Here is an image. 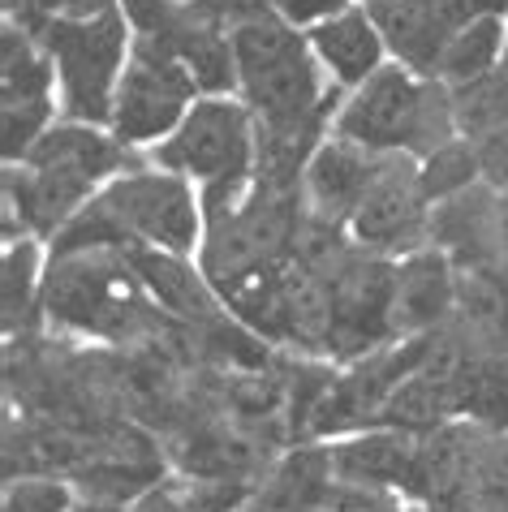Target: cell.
<instances>
[{
  "instance_id": "6da1fadb",
  "label": "cell",
  "mask_w": 508,
  "mask_h": 512,
  "mask_svg": "<svg viewBox=\"0 0 508 512\" xmlns=\"http://www.w3.org/2000/svg\"><path fill=\"white\" fill-rule=\"evenodd\" d=\"M328 134L349 138L379 155H414V160H422L427 151L457 138L453 91L440 78H422L401 61H388L375 78L345 91Z\"/></svg>"
},
{
  "instance_id": "7a4b0ae2",
  "label": "cell",
  "mask_w": 508,
  "mask_h": 512,
  "mask_svg": "<svg viewBox=\"0 0 508 512\" xmlns=\"http://www.w3.org/2000/svg\"><path fill=\"white\" fill-rule=\"evenodd\" d=\"M151 164L190 177L203 190V211L242 203L259 173V121L242 95H199L186 121L151 147Z\"/></svg>"
},
{
  "instance_id": "3957f363",
  "label": "cell",
  "mask_w": 508,
  "mask_h": 512,
  "mask_svg": "<svg viewBox=\"0 0 508 512\" xmlns=\"http://www.w3.org/2000/svg\"><path fill=\"white\" fill-rule=\"evenodd\" d=\"M18 26H26L52 56L61 121L108 125L112 95H117V82L134 48V31L125 22V13L112 5L87 13V18H31Z\"/></svg>"
},
{
  "instance_id": "277c9868",
  "label": "cell",
  "mask_w": 508,
  "mask_h": 512,
  "mask_svg": "<svg viewBox=\"0 0 508 512\" xmlns=\"http://www.w3.org/2000/svg\"><path fill=\"white\" fill-rule=\"evenodd\" d=\"M147 284L138 280L130 250L48 254L44 315L87 336H130L147 323Z\"/></svg>"
},
{
  "instance_id": "5b68a950",
  "label": "cell",
  "mask_w": 508,
  "mask_h": 512,
  "mask_svg": "<svg viewBox=\"0 0 508 512\" xmlns=\"http://www.w3.org/2000/svg\"><path fill=\"white\" fill-rule=\"evenodd\" d=\"M100 207L117 220V229L134 246L168 250V254H194L207 241V211H203V190L190 177L168 173L160 164H134L130 173L112 177L108 186L95 194Z\"/></svg>"
},
{
  "instance_id": "8992f818",
  "label": "cell",
  "mask_w": 508,
  "mask_h": 512,
  "mask_svg": "<svg viewBox=\"0 0 508 512\" xmlns=\"http://www.w3.org/2000/svg\"><path fill=\"white\" fill-rule=\"evenodd\" d=\"M199 99L190 69L181 65V56L160 44L151 35H134L130 61L112 95L108 130L130 151H151L186 121V112Z\"/></svg>"
},
{
  "instance_id": "52a82bcc",
  "label": "cell",
  "mask_w": 508,
  "mask_h": 512,
  "mask_svg": "<svg viewBox=\"0 0 508 512\" xmlns=\"http://www.w3.org/2000/svg\"><path fill=\"white\" fill-rule=\"evenodd\" d=\"M371 18L384 31L392 61L435 78L440 56L465 22L508 18V0H371Z\"/></svg>"
},
{
  "instance_id": "ba28073f",
  "label": "cell",
  "mask_w": 508,
  "mask_h": 512,
  "mask_svg": "<svg viewBox=\"0 0 508 512\" xmlns=\"http://www.w3.org/2000/svg\"><path fill=\"white\" fill-rule=\"evenodd\" d=\"M349 237L375 254H409L431 237V203L418 186L414 155H388L375 186L349 220Z\"/></svg>"
},
{
  "instance_id": "9c48e42d",
  "label": "cell",
  "mask_w": 508,
  "mask_h": 512,
  "mask_svg": "<svg viewBox=\"0 0 508 512\" xmlns=\"http://www.w3.org/2000/svg\"><path fill=\"white\" fill-rule=\"evenodd\" d=\"M384 160L388 155L366 151L358 142L328 134L306 155V168H302V198H306L310 216L349 229V220H354V211L362 207L366 190L375 186Z\"/></svg>"
},
{
  "instance_id": "30bf717a",
  "label": "cell",
  "mask_w": 508,
  "mask_h": 512,
  "mask_svg": "<svg viewBox=\"0 0 508 512\" xmlns=\"http://www.w3.org/2000/svg\"><path fill=\"white\" fill-rule=\"evenodd\" d=\"M306 39H310V52H315V61L323 65V74H328V82L336 91L362 87L366 78H375L379 69L392 61L384 31L375 26L371 9H366L362 0L341 9L336 18L310 26Z\"/></svg>"
},
{
  "instance_id": "8fae6325",
  "label": "cell",
  "mask_w": 508,
  "mask_h": 512,
  "mask_svg": "<svg viewBox=\"0 0 508 512\" xmlns=\"http://www.w3.org/2000/svg\"><path fill=\"white\" fill-rule=\"evenodd\" d=\"M457 306V276L444 250H409L401 254L392 276V332L397 336H427L431 327L448 319Z\"/></svg>"
},
{
  "instance_id": "7c38bea8",
  "label": "cell",
  "mask_w": 508,
  "mask_h": 512,
  "mask_svg": "<svg viewBox=\"0 0 508 512\" xmlns=\"http://www.w3.org/2000/svg\"><path fill=\"white\" fill-rule=\"evenodd\" d=\"M332 469L354 487H401L414 482L418 448L405 431H371L332 448Z\"/></svg>"
},
{
  "instance_id": "4fadbf2b",
  "label": "cell",
  "mask_w": 508,
  "mask_h": 512,
  "mask_svg": "<svg viewBox=\"0 0 508 512\" xmlns=\"http://www.w3.org/2000/svg\"><path fill=\"white\" fill-rule=\"evenodd\" d=\"M130 263L138 280L147 284L151 302H160L164 310H173V315H186V319H207L211 310H216V302H211L207 284L194 267V259H186V254H168V250H151V246H134L130 250Z\"/></svg>"
},
{
  "instance_id": "5bb4252c",
  "label": "cell",
  "mask_w": 508,
  "mask_h": 512,
  "mask_svg": "<svg viewBox=\"0 0 508 512\" xmlns=\"http://www.w3.org/2000/svg\"><path fill=\"white\" fill-rule=\"evenodd\" d=\"M0 48H5L0 56V104H56V65L44 44L26 26L5 18Z\"/></svg>"
},
{
  "instance_id": "9a60e30c",
  "label": "cell",
  "mask_w": 508,
  "mask_h": 512,
  "mask_svg": "<svg viewBox=\"0 0 508 512\" xmlns=\"http://www.w3.org/2000/svg\"><path fill=\"white\" fill-rule=\"evenodd\" d=\"M504 56H508V18H474L448 39L435 78L444 87H465V82L500 69Z\"/></svg>"
},
{
  "instance_id": "2e32d148",
  "label": "cell",
  "mask_w": 508,
  "mask_h": 512,
  "mask_svg": "<svg viewBox=\"0 0 508 512\" xmlns=\"http://www.w3.org/2000/svg\"><path fill=\"white\" fill-rule=\"evenodd\" d=\"M44 237H13L5 241V332L18 336L35 310H44V276L48 250Z\"/></svg>"
},
{
  "instance_id": "e0dca14e",
  "label": "cell",
  "mask_w": 508,
  "mask_h": 512,
  "mask_svg": "<svg viewBox=\"0 0 508 512\" xmlns=\"http://www.w3.org/2000/svg\"><path fill=\"white\" fill-rule=\"evenodd\" d=\"M448 91H453V121L461 138H487L496 130H508V61Z\"/></svg>"
},
{
  "instance_id": "ac0fdd59",
  "label": "cell",
  "mask_w": 508,
  "mask_h": 512,
  "mask_svg": "<svg viewBox=\"0 0 508 512\" xmlns=\"http://www.w3.org/2000/svg\"><path fill=\"white\" fill-rule=\"evenodd\" d=\"M478 177H483L478 147H474V138H461V134L448 138L444 147H435L418 160V186H422V194H427L431 207H440V203H448V198L474 190Z\"/></svg>"
},
{
  "instance_id": "d6986e66",
  "label": "cell",
  "mask_w": 508,
  "mask_h": 512,
  "mask_svg": "<svg viewBox=\"0 0 508 512\" xmlns=\"http://www.w3.org/2000/svg\"><path fill=\"white\" fill-rule=\"evenodd\" d=\"M74 504L61 478H13L5 487V512H74Z\"/></svg>"
},
{
  "instance_id": "ffe728a7",
  "label": "cell",
  "mask_w": 508,
  "mask_h": 512,
  "mask_svg": "<svg viewBox=\"0 0 508 512\" xmlns=\"http://www.w3.org/2000/svg\"><path fill=\"white\" fill-rule=\"evenodd\" d=\"M272 5L276 18H285L289 26H298V31H310V26L336 18L341 9L358 5V0H267Z\"/></svg>"
},
{
  "instance_id": "44dd1931",
  "label": "cell",
  "mask_w": 508,
  "mask_h": 512,
  "mask_svg": "<svg viewBox=\"0 0 508 512\" xmlns=\"http://www.w3.org/2000/svg\"><path fill=\"white\" fill-rule=\"evenodd\" d=\"M478 147V164H483V177L491 186H508V130H496L487 138H474Z\"/></svg>"
},
{
  "instance_id": "7402d4cb",
  "label": "cell",
  "mask_w": 508,
  "mask_h": 512,
  "mask_svg": "<svg viewBox=\"0 0 508 512\" xmlns=\"http://www.w3.org/2000/svg\"><path fill=\"white\" fill-rule=\"evenodd\" d=\"M237 500H242V491L229 487V482H203L181 504H186V512H233Z\"/></svg>"
},
{
  "instance_id": "603a6c76",
  "label": "cell",
  "mask_w": 508,
  "mask_h": 512,
  "mask_svg": "<svg viewBox=\"0 0 508 512\" xmlns=\"http://www.w3.org/2000/svg\"><path fill=\"white\" fill-rule=\"evenodd\" d=\"M130 512H186V504H181V495H173V491L147 487V491L134 500V508H130Z\"/></svg>"
},
{
  "instance_id": "cb8c5ba5",
  "label": "cell",
  "mask_w": 508,
  "mask_h": 512,
  "mask_svg": "<svg viewBox=\"0 0 508 512\" xmlns=\"http://www.w3.org/2000/svg\"><path fill=\"white\" fill-rule=\"evenodd\" d=\"M177 5H190V0H177Z\"/></svg>"
},
{
  "instance_id": "d4e9b609",
  "label": "cell",
  "mask_w": 508,
  "mask_h": 512,
  "mask_svg": "<svg viewBox=\"0 0 508 512\" xmlns=\"http://www.w3.org/2000/svg\"><path fill=\"white\" fill-rule=\"evenodd\" d=\"M362 5H371V0H362Z\"/></svg>"
},
{
  "instance_id": "484cf974",
  "label": "cell",
  "mask_w": 508,
  "mask_h": 512,
  "mask_svg": "<svg viewBox=\"0 0 508 512\" xmlns=\"http://www.w3.org/2000/svg\"><path fill=\"white\" fill-rule=\"evenodd\" d=\"M504 61H508V56H504Z\"/></svg>"
}]
</instances>
